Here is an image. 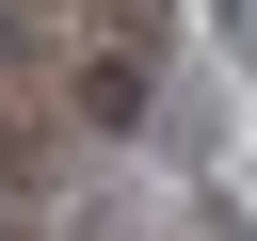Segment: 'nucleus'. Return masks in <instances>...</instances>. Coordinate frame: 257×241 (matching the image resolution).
<instances>
[{
	"label": "nucleus",
	"instance_id": "1",
	"mask_svg": "<svg viewBox=\"0 0 257 241\" xmlns=\"http://www.w3.org/2000/svg\"><path fill=\"white\" fill-rule=\"evenodd\" d=\"M64 241H145V225H128V193H80V209H64Z\"/></svg>",
	"mask_w": 257,
	"mask_h": 241
},
{
	"label": "nucleus",
	"instance_id": "2",
	"mask_svg": "<svg viewBox=\"0 0 257 241\" xmlns=\"http://www.w3.org/2000/svg\"><path fill=\"white\" fill-rule=\"evenodd\" d=\"M193 16H209V48H241V64H257V0H193Z\"/></svg>",
	"mask_w": 257,
	"mask_h": 241
},
{
	"label": "nucleus",
	"instance_id": "3",
	"mask_svg": "<svg viewBox=\"0 0 257 241\" xmlns=\"http://www.w3.org/2000/svg\"><path fill=\"white\" fill-rule=\"evenodd\" d=\"M0 64H32V16H16V0H0Z\"/></svg>",
	"mask_w": 257,
	"mask_h": 241
},
{
	"label": "nucleus",
	"instance_id": "4",
	"mask_svg": "<svg viewBox=\"0 0 257 241\" xmlns=\"http://www.w3.org/2000/svg\"><path fill=\"white\" fill-rule=\"evenodd\" d=\"M241 241H257V225H241Z\"/></svg>",
	"mask_w": 257,
	"mask_h": 241
}]
</instances>
